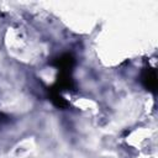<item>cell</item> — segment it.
Wrapping results in <instances>:
<instances>
[{
  "label": "cell",
  "mask_w": 158,
  "mask_h": 158,
  "mask_svg": "<svg viewBox=\"0 0 158 158\" xmlns=\"http://www.w3.org/2000/svg\"><path fill=\"white\" fill-rule=\"evenodd\" d=\"M143 80L146 81L147 88H149V89H154L156 88V75H154L153 72L152 73H147L143 77Z\"/></svg>",
  "instance_id": "cell-1"
}]
</instances>
